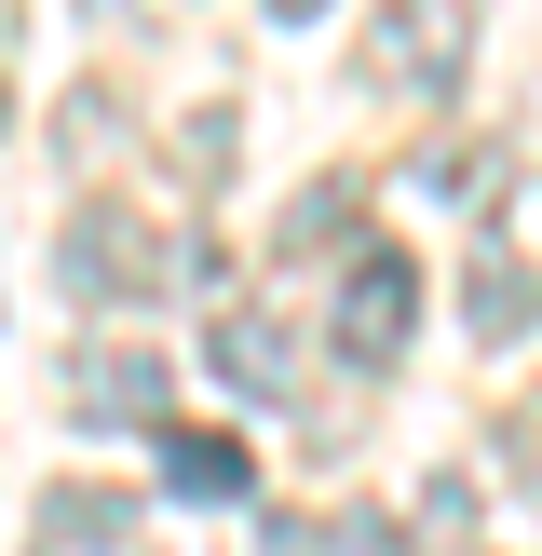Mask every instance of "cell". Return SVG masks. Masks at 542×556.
<instances>
[{
  "label": "cell",
  "instance_id": "5b68a950",
  "mask_svg": "<svg viewBox=\"0 0 542 556\" xmlns=\"http://www.w3.org/2000/svg\"><path fill=\"white\" fill-rule=\"evenodd\" d=\"M27 556H136V503L95 489V476L41 489V503H27Z\"/></svg>",
  "mask_w": 542,
  "mask_h": 556
},
{
  "label": "cell",
  "instance_id": "52a82bcc",
  "mask_svg": "<svg viewBox=\"0 0 542 556\" xmlns=\"http://www.w3.org/2000/svg\"><path fill=\"white\" fill-rule=\"evenodd\" d=\"M217 380H231L244 407H285L298 394V340L271 313H217Z\"/></svg>",
  "mask_w": 542,
  "mask_h": 556
},
{
  "label": "cell",
  "instance_id": "8fae6325",
  "mask_svg": "<svg viewBox=\"0 0 542 556\" xmlns=\"http://www.w3.org/2000/svg\"><path fill=\"white\" fill-rule=\"evenodd\" d=\"M177 163H190V177H217V163H231V109H190V123H177Z\"/></svg>",
  "mask_w": 542,
  "mask_h": 556
},
{
  "label": "cell",
  "instance_id": "ba28073f",
  "mask_svg": "<svg viewBox=\"0 0 542 556\" xmlns=\"http://www.w3.org/2000/svg\"><path fill=\"white\" fill-rule=\"evenodd\" d=\"M163 489H177V503H244V489H258V462H244L231 434H190V421H163Z\"/></svg>",
  "mask_w": 542,
  "mask_h": 556
},
{
  "label": "cell",
  "instance_id": "30bf717a",
  "mask_svg": "<svg viewBox=\"0 0 542 556\" xmlns=\"http://www.w3.org/2000/svg\"><path fill=\"white\" fill-rule=\"evenodd\" d=\"M421 190H434V204H488L502 163H488V150H421Z\"/></svg>",
  "mask_w": 542,
  "mask_h": 556
},
{
  "label": "cell",
  "instance_id": "9c48e42d",
  "mask_svg": "<svg viewBox=\"0 0 542 556\" xmlns=\"http://www.w3.org/2000/svg\"><path fill=\"white\" fill-rule=\"evenodd\" d=\"M312 244H352V177H312V204L271 231V258H312Z\"/></svg>",
  "mask_w": 542,
  "mask_h": 556
},
{
  "label": "cell",
  "instance_id": "277c9868",
  "mask_svg": "<svg viewBox=\"0 0 542 556\" xmlns=\"http://www.w3.org/2000/svg\"><path fill=\"white\" fill-rule=\"evenodd\" d=\"M461 54H475L461 0H379V27H366V81L379 96H448Z\"/></svg>",
  "mask_w": 542,
  "mask_h": 556
},
{
  "label": "cell",
  "instance_id": "8992f818",
  "mask_svg": "<svg viewBox=\"0 0 542 556\" xmlns=\"http://www.w3.org/2000/svg\"><path fill=\"white\" fill-rule=\"evenodd\" d=\"M461 326H475L488 353H515V340L542 326V271L502 258V244H475V271H461Z\"/></svg>",
  "mask_w": 542,
  "mask_h": 556
},
{
  "label": "cell",
  "instance_id": "7c38bea8",
  "mask_svg": "<svg viewBox=\"0 0 542 556\" xmlns=\"http://www.w3.org/2000/svg\"><path fill=\"white\" fill-rule=\"evenodd\" d=\"M258 14H271V27H312V14H325V0H258Z\"/></svg>",
  "mask_w": 542,
  "mask_h": 556
},
{
  "label": "cell",
  "instance_id": "3957f363",
  "mask_svg": "<svg viewBox=\"0 0 542 556\" xmlns=\"http://www.w3.org/2000/svg\"><path fill=\"white\" fill-rule=\"evenodd\" d=\"M54 394H68L81 434H163V421H177V367H163L150 340H81Z\"/></svg>",
  "mask_w": 542,
  "mask_h": 556
},
{
  "label": "cell",
  "instance_id": "6da1fadb",
  "mask_svg": "<svg viewBox=\"0 0 542 556\" xmlns=\"http://www.w3.org/2000/svg\"><path fill=\"white\" fill-rule=\"evenodd\" d=\"M163 271H177V244H163V217H136L122 190H81L68 217H54V286L95 299V313H122V299H163Z\"/></svg>",
  "mask_w": 542,
  "mask_h": 556
},
{
  "label": "cell",
  "instance_id": "7a4b0ae2",
  "mask_svg": "<svg viewBox=\"0 0 542 556\" xmlns=\"http://www.w3.org/2000/svg\"><path fill=\"white\" fill-rule=\"evenodd\" d=\"M406 326H421V258H406V244H352L339 258V299H325V340H339V367L352 380H379L406 353Z\"/></svg>",
  "mask_w": 542,
  "mask_h": 556
}]
</instances>
